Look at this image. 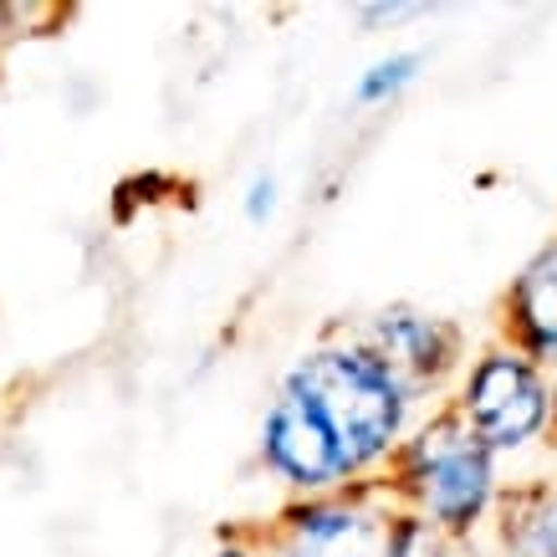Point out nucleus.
<instances>
[{
	"label": "nucleus",
	"instance_id": "nucleus-1",
	"mask_svg": "<svg viewBox=\"0 0 557 557\" xmlns=\"http://www.w3.org/2000/svg\"><path fill=\"white\" fill-rule=\"evenodd\" d=\"M276 384L318 409L343 456L354 460L358 481H379L424 414L405 379L354 333V322H338L318 343H307Z\"/></svg>",
	"mask_w": 557,
	"mask_h": 557
},
{
	"label": "nucleus",
	"instance_id": "nucleus-2",
	"mask_svg": "<svg viewBox=\"0 0 557 557\" xmlns=\"http://www.w3.org/2000/svg\"><path fill=\"white\" fill-rule=\"evenodd\" d=\"M384 486L399 502V511L430 522L445 537H486L507 475L456 409L435 405L424 409L420 424L399 445V456L388 460Z\"/></svg>",
	"mask_w": 557,
	"mask_h": 557
},
{
	"label": "nucleus",
	"instance_id": "nucleus-3",
	"mask_svg": "<svg viewBox=\"0 0 557 557\" xmlns=\"http://www.w3.org/2000/svg\"><path fill=\"white\" fill-rule=\"evenodd\" d=\"M450 409L471 424L475 440L502 466L537 450V445H557L553 373L496 338L471 354L456 394H450Z\"/></svg>",
	"mask_w": 557,
	"mask_h": 557
},
{
	"label": "nucleus",
	"instance_id": "nucleus-4",
	"mask_svg": "<svg viewBox=\"0 0 557 557\" xmlns=\"http://www.w3.org/2000/svg\"><path fill=\"white\" fill-rule=\"evenodd\" d=\"M399 517L405 511L379 475L348 491L282 502L256 527V537L267 557H394Z\"/></svg>",
	"mask_w": 557,
	"mask_h": 557
},
{
	"label": "nucleus",
	"instance_id": "nucleus-5",
	"mask_svg": "<svg viewBox=\"0 0 557 557\" xmlns=\"http://www.w3.org/2000/svg\"><path fill=\"white\" fill-rule=\"evenodd\" d=\"M354 333L405 379V388L424 409L450 405L460 373L471 363V338L456 318L430 312L420 302H384L354 322Z\"/></svg>",
	"mask_w": 557,
	"mask_h": 557
},
{
	"label": "nucleus",
	"instance_id": "nucleus-6",
	"mask_svg": "<svg viewBox=\"0 0 557 557\" xmlns=\"http://www.w3.org/2000/svg\"><path fill=\"white\" fill-rule=\"evenodd\" d=\"M256 466L267 471V481L287 491V502L358 486L354 460L343 456V445L318 420V409L282 384L271 388L267 409L256 420Z\"/></svg>",
	"mask_w": 557,
	"mask_h": 557
},
{
	"label": "nucleus",
	"instance_id": "nucleus-7",
	"mask_svg": "<svg viewBox=\"0 0 557 557\" xmlns=\"http://www.w3.org/2000/svg\"><path fill=\"white\" fill-rule=\"evenodd\" d=\"M496 343L553 373L557 369V236L527 256L496 297Z\"/></svg>",
	"mask_w": 557,
	"mask_h": 557
},
{
	"label": "nucleus",
	"instance_id": "nucleus-8",
	"mask_svg": "<svg viewBox=\"0 0 557 557\" xmlns=\"http://www.w3.org/2000/svg\"><path fill=\"white\" fill-rule=\"evenodd\" d=\"M486 547L491 557H557V475L507 481Z\"/></svg>",
	"mask_w": 557,
	"mask_h": 557
},
{
	"label": "nucleus",
	"instance_id": "nucleus-9",
	"mask_svg": "<svg viewBox=\"0 0 557 557\" xmlns=\"http://www.w3.org/2000/svg\"><path fill=\"white\" fill-rule=\"evenodd\" d=\"M424 67H430V51H424V47H394V51H384V57H373L369 67L354 77L348 102H354L358 113L388 108V102H399L409 87L420 83Z\"/></svg>",
	"mask_w": 557,
	"mask_h": 557
},
{
	"label": "nucleus",
	"instance_id": "nucleus-10",
	"mask_svg": "<svg viewBox=\"0 0 557 557\" xmlns=\"http://www.w3.org/2000/svg\"><path fill=\"white\" fill-rule=\"evenodd\" d=\"M276 210H282V180L271 170H256L240 189V215H246V225H267Z\"/></svg>",
	"mask_w": 557,
	"mask_h": 557
},
{
	"label": "nucleus",
	"instance_id": "nucleus-11",
	"mask_svg": "<svg viewBox=\"0 0 557 557\" xmlns=\"http://www.w3.org/2000/svg\"><path fill=\"white\" fill-rule=\"evenodd\" d=\"M430 16V5H405V0H373V5H358L354 21L363 32H379V26H399V21Z\"/></svg>",
	"mask_w": 557,
	"mask_h": 557
},
{
	"label": "nucleus",
	"instance_id": "nucleus-12",
	"mask_svg": "<svg viewBox=\"0 0 557 557\" xmlns=\"http://www.w3.org/2000/svg\"><path fill=\"white\" fill-rule=\"evenodd\" d=\"M32 16H36V5H5V0H0V67H5V51L16 47L21 36H32L26 32Z\"/></svg>",
	"mask_w": 557,
	"mask_h": 557
},
{
	"label": "nucleus",
	"instance_id": "nucleus-13",
	"mask_svg": "<svg viewBox=\"0 0 557 557\" xmlns=\"http://www.w3.org/2000/svg\"><path fill=\"white\" fill-rule=\"evenodd\" d=\"M210 557H267V547L256 537V527H231V532H220Z\"/></svg>",
	"mask_w": 557,
	"mask_h": 557
},
{
	"label": "nucleus",
	"instance_id": "nucleus-14",
	"mask_svg": "<svg viewBox=\"0 0 557 557\" xmlns=\"http://www.w3.org/2000/svg\"><path fill=\"white\" fill-rule=\"evenodd\" d=\"M553 399H557V369H553Z\"/></svg>",
	"mask_w": 557,
	"mask_h": 557
}]
</instances>
